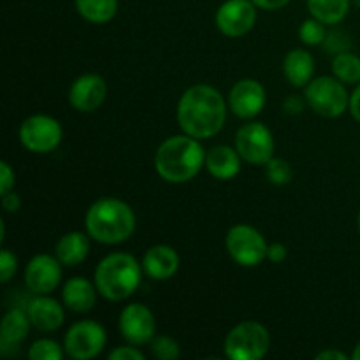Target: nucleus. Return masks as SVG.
<instances>
[{
  "label": "nucleus",
  "instance_id": "6e6552de",
  "mask_svg": "<svg viewBox=\"0 0 360 360\" xmlns=\"http://www.w3.org/2000/svg\"><path fill=\"white\" fill-rule=\"evenodd\" d=\"M108 334L105 329L97 322L83 320L67 330L63 340V350L69 357L76 360L95 359L105 347Z\"/></svg>",
  "mask_w": 360,
  "mask_h": 360
},
{
  "label": "nucleus",
  "instance_id": "c9c22d12",
  "mask_svg": "<svg viewBox=\"0 0 360 360\" xmlns=\"http://www.w3.org/2000/svg\"><path fill=\"white\" fill-rule=\"evenodd\" d=\"M252 2L255 4L257 7H260V9L276 11V9H281V7L287 6L290 0H252Z\"/></svg>",
  "mask_w": 360,
  "mask_h": 360
},
{
  "label": "nucleus",
  "instance_id": "9b49d317",
  "mask_svg": "<svg viewBox=\"0 0 360 360\" xmlns=\"http://www.w3.org/2000/svg\"><path fill=\"white\" fill-rule=\"evenodd\" d=\"M252 0H227L217 11V27L227 37H243L257 21V9Z\"/></svg>",
  "mask_w": 360,
  "mask_h": 360
},
{
  "label": "nucleus",
  "instance_id": "ea45409f",
  "mask_svg": "<svg viewBox=\"0 0 360 360\" xmlns=\"http://www.w3.org/2000/svg\"><path fill=\"white\" fill-rule=\"evenodd\" d=\"M354 2H355V6L360 7V0H354Z\"/></svg>",
  "mask_w": 360,
  "mask_h": 360
},
{
  "label": "nucleus",
  "instance_id": "cd10ccee",
  "mask_svg": "<svg viewBox=\"0 0 360 360\" xmlns=\"http://www.w3.org/2000/svg\"><path fill=\"white\" fill-rule=\"evenodd\" d=\"M299 37H301V41L304 42V44L319 46L322 44V42H326V27H323L322 21H319L316 18L306 20L304 23L301 25V28H299Z\"/></svg>",
  "mask_w": 360,
  "mask_h": 360
},
{
  "label": "nucleus",
  "instance_id": "bb28decb",
  "mask_svg": "<svg viewBox=\"0 0 360 360\" xmlns=\"http://www.w3.org/2000/svg\"><path fill=\"white\" fill-rule=\"evenodd\" d=\"M62 347L53 340H39L28 350V357L32 360H62Z\"/></svg>",
  "mask_w": 360,
  "mask_h": 360
},
{
  "label": "nucleus",
  "instance_id": "c756f323",
  "mask_svg": "<svg viewBox=\"0 0 360 360\" xmlns=\"http://www.w3.org/2000/svg\"><path fill=\"white\" fill-rule=\"evenodd\" d=\"M16 255H14L13 252H9V250H2V253H0V281H2V283H7V281L16 274Z\"/></svg>",
  "mask_w": 360,
  "mask_h": 360
},
{
  "label": "nucleus",
  "instance_id": "7c9ffc66",
  "mask_svg": "<svg viewBox=\"0 0 360 360\" xmlns=\"http://www.w3.org/2000/svg\"><path fill=\"white\" fill-rule=\"evenodd\" d=\"M14 171L11 169V165L7 162H0V195L11 192V188L14 186Z\"/></svg>",
  "mask_w": 360,
  "mask_h": 360
},
{
  "label": "nucleus",
  "instance_id": "a211bd4d",
  "mask_svg": "<svg viewBox=\"0 0 360 360\" xmlns=\"http://www.w3.org/2000/svg\"><path fill=\"white\" fill-rule=\"evenodd\" d=\"M97 287L84 278H70L62 292L63 304L74 313H88L97 301Z\"/></svg>",
  "mask_w": 360,
  "mask_h": 360
},
{
  "label": "nucleus",
  "instance_id": "a878e982",
  "mask_svg": "<svg viewBox=\"0 0 360 360\" xmlns=\"http://www.w3.org/2000/svg\"><path fill=\"white\" fill-rule=\"evenodd\" d=\"M266 176L273 185H288L294 178V171L285 158L273 157L266 164Z\"/></svg>",
  "mask_w": 360,
  "mask_h": 360
},
{
  "label": "nucleus",
  "instance_id": "6ab92c4d",
  "mask_svg": "<svg viewBox=\"0 0 360 360\" xmlns=\"http://www.w3.org/2000/svg\"><path fill=\"white\" fill-rule=\"evenodd\" d=\"M206 169L213 178L227 181L238 176L241 169V155L236 148L214 146L206 155Z\"/></svg>",
  "mask_w": 360,
  "mask_h": 360
},
{
  "label": "nucleus",
  "instance_id": "4be33fe9",
  "mask_svg": "<svg viewBox=\"0 0 360 360\" xmlns=\"http://www.w3.org/2000/svg\"><path fill=\"white\" fill-rule=\"evenodd\" d=\"M30 323L28 313L21 311V309H11L4 316L2 327H0V343H2V347H18L28 336Z\"/></svg>",
  "mask_w": 360,
  "mask_h": 360
},
{
  "label": "nucleus",
  "instance_id": "f3484780",
  "mask_svg": "<svg viewBox=\"0 0 360 360\" xmlns=\"http://www.w3.org/2000/svg\"><path fill=\"white\" fill-rule=\"evenodd\" d=\"M28 319L37 330L53 333L62 327L65 315H63V308L55 299L41 295L28 304Z\"/></svg>",
  "mask_w": 360,
  "mask_h": 360
},
{
  "label": "nucleus",
  "instance_id": "0eeeda50",
  "mask_svg": "<svg viewBox=\"0 0 360 360\" xmlns=\"http://www.w3.org/2000/svg\"><path fill=\"white\" fill-rule=\"evenodd\" d=\"M225 246L232 260L243 267L260 266L269 250L264 236L252 225H234L225 238Z\"/></svg>",
  "mask_w": 360,
  "mask_h": 360
},
{
  "label": "nucleus",
  "instance_id": "7ed1b4c3",
  "mask_svg": "<svg viewBox=\"0 0 360 360\" xmlns=\"http://www.w3.org/2000/svg\"><path fill=\"white\" fill-rule=\"evenodd\" d=\"M86 231L90 238L104 245L127 241L136 231V214L132 207L120 199H98L86 213Z\"/></svg>",
  "mask_w": 360,
  "mask_h": 360
},
{
  "label": "nucleus",
  "instance_id": "1a4fd4ad",
  "mask_svg": "<svg viewBox=\"0 0 360 360\" xmlns=\"http://www.w3.org/2000/svg\"><path fill=\"white\" fill-rule=\"evenodd\" d=\"M63 130L58 120L46 115H34L20 127V141L32 153H49L62 143Z\"/></svg>",
  "mask_w": 360,
  "mask_h": 360
},
{
  "label": "nucleus",
  "instance_id": "423d86ee",
  "mask_svg": "<svg viewBox=\"0 0 360 360\" xmlns=\"http://www.w3.org/2000/svg\"><path fill=\"white\" fill-rule=\"evenodd\" d=\"M304 94L309 108L323 118L341 116L350 105V95L336 76H322L309 81Z\"/></svg>",
  "mask_w": 360,
  "mask_h": 360
},
{
  "label": "nucleus",
  "instance_id": "f257e3e1",
  "mask_svg": "<svg viewBox=\"0 0 360 360\" xmlns=\"http://www.w3.org/2000/svg\"><path fill=\"white\" fill-rule=\"evenodd\" d=\"M227 118L225 101L217 88L195 84L178 102V123L186 136L195 139L213 137L224 129Z\"/></svg>",
  "mask_w": 360,
  "mask_h": 360
},
{
  "label": "nucleus",
  "instance_id": "2f4dec72",
  "mask_svg": "<svg viewBox=\"0 0 360 360\" xmlns=\"http://www.w3.org/2000/svg\"><path fill=\"white\" fill-rule=\"evenodd\" d=\"M143 352L136 350L132 347H118L109 354V360H144Z\"/></svg>",
  "mask_w": 360,
  "mask_h": 360
},
{
  "label": "nucleus",
  "instance_id": "f8f14e48",
  "mask_svg": "<svg viewBox=\"0 0 360 360\" xmlns=\"http://www.w3.org/2000/svg\"><path fill=\"white\" fill-rule=\"evenodd\" d=\"M62 266L56 257L46 253L35 255L25 269V285L37 295L51 294L62 280Z\"/></svg>",
  "mask_w": 360,
  "mask_h": 360
},
{
  "label": "nucleus",
  "instance_id": "aec40b11",
  "mask_svg": "<svg viewBox=\"0 0 360 360\" xmlns=\"http://www.w3.org/2000/svg\"><path fill=\"white\" fill-rule=\"evenodd\" d=\"M283 72L288 83L295 88L308 86L315 72V60L304 49H292L283 60Z\"/></svg>",
  "mask_w": 360,
  "mask_h": 360
},
{
  "label": "nucleus",
  "instance_id": "412c9836",
  "mask_svg": "<svg viewBox=\"0 0 360 360\" xmlns=\"http://www.w3.org/2000/svg\"><path fill=\"white\" fill-rule=\"evenodd\" d=\"M90 252V239L83 232H69L56 243V259L63 266H77L83 262Z\"/></svg>",
  "mask_w": 360,
  "mask_h": 360
},
{
  "label": "nucleus",
  "instance_id": "a19ab883",
  "mask_svg": "<svg viewBox=\"0 0 360 360\" xmlns=\"http://www.w3.org/2000/svg\"><path fill=\"white\" fill-rule=\"evenodd\" d=\"M359 232H360V213H359Z\"/></svg>",
  "mask_w": 360,
  "mask_h": 360
},
{
  "label": "nucleus",
  "instance_id": "4c0bfd02",
  "mask_svg": "<svg viewBox=\"0 0 360 360\" xmlns=\"http://www.w3.org/2000/svg\"><path fill=\"white\" fill-rule=\"evenodd\" d=\"M315 359L316 360H348V355L340 350H326V352H320Z\"/></svg>",
  "mask_w": 360,
  "mask_h": 360
},
{
  "label": "nucleus",
  "instance_id": "473e14b6",
  "mask_svg": "<svg viewBox=\"0 0 360 360\" xmlns=\"http://www.w3.org/2000/svg\"><path fill=\"white\" fill-rule=\"evenodd\" d=\"M287 248H285V245H281V243H273V245H269V250H267V259L271 260L273 264H281L285 259H287Z\"/></svg>",
  "mask_w": 360,
  "mask_h": 360
},
{
  "label": "nucleus",
  "instance_id": "9d476101",
  "mask_svg": "<svg viewBox=\"0 0 360 360\" xmlns=\"http://www.w3.org/2000/svg\"><path fill=\"white\" fill-rule=\"evenodd\" d=\"M236 150L248 164L266 165L274 155L273 134L264 123H246L236 134Z\"/></svg>",
  "mask_w": 360,
  "mask_h": 360
},
{
  "label": "nucleus",
  "instance_id": "b1692460",
  "mask_svg": "<svg viewBox=\"0 0 360 360\" xmlns=\"http://www.w3.org/2000/svg\"><path fill=\"white\" fill-rule=\"evenodd\" d=\"M76 9L90 23L102 25L116 16L118 0H76Z\"/></svg>",
  "mask_w": 360,
  "mask_h": 360
},
{
  "label": "nucleus",
  "instance_id": "4468645a",
  "mask_svg": "<svg viewBox=\"0 0 360 360\" xmlns=\"http://www.w3.org/2000/svg\"><path fill=\"white\" fill-rule=\"evenodd\" d=\"M108 84L98 74H83L77 77L69 90V102L76 111L94 112L104 104Z\"/></svg>",
  "mask_w": 360,
  "mask_h": 360
},
{
  "label": "nucleus",
  "instance_id": "72a5a7b5",
  "mask_svg": "<svg viewBox=\"0 0 360 360\" xmlns=\"http://www.w3.org/2000/svg\"><path fill=\"white\" fill-rule=\"evenodd\" d=\"M2 206H4V210L9 211V213H14V211L20 210V206H21L20 195H18V193H14V192L4 193V195H2Z\"/></svg>",
  "mask_w": 360,
  "mask_h": 360
},
{
  "label": "nucleus",
  "instance_id": "c85d7f7f",
  "mask_svg": "<svg viewBox=\"0 0 360 360\" xmlns=\"http://www.w3.org/2000/svg\"><path fill=\"white\" fill-rule=\"evenodd\" d=\"M151 354L160 360H176L181 354L178 341L169 336H157L151 340Z\"/></svg>",
  "mask_w": 360,
  "mask_h": 360
},
{
  "label": "nucleus",
  "instance_id": "393cba45",
  "mask_svg": "<svg viewBox=\"0 0 360 360\" xmlns=\"http://www.w3.org/2000/svg\"><path fill=\"white\" fill-rule=\"evenodd\" d=\"M333 74L341 83H360V58L354 53H338L333 60Z\"/></svg>",
  "mask_w": 360,
  "mask_h": 360
},
{
  "label": "nucleus",
  "instance_id": "e433bc0d",
  "mask_svg": "<svg viewBox=\"0 0 360 360\" xmlns=\"http://www.w3.org/2000/svg\"><path fill=\"white\" fill-rule=\"evenodd\" d=\"M348 109H350L352 116H354V118L360 123V84L357 88H355L354 94H352L350 105H348Z\"/></svg>",
  "mask_w": 360,
  "mask_h": 360
},
{
  "label": "nucleus",
  "instance_id": "f03ea898",
  "mask_svg": "<svg viewBox=\"0 0 360 360\" xmlns=\"http://www.w3.org/2000/svg\"><path fill=\"white\" fill-rule=\"evenodd\" d=\"M206 165V153L199 139L174 136L165 139L155 153V169L164 181L186 183Z\"/></svg>",
  "mask_w": 360,
  "mask_h": 360
},
{
  "label": "nucleus",
  "instance_id": "ddd939ff",
  "mask_svg": "<svg viewBox=\"0 0 360 360\" xmlns=\"http://www.w3.org/2000/svg\"><path fill=\"white\" fill-rule=\"evenodd\" d=\"M155 316L150 308L134 302L123 308L120 315V333L129 343L146 345L155 338Z\"/></svg>",
  "mask_w": 360,
  "mask_h": 360
},
{
  "label": "nucleus",
  "instance_id": "dca6fc26",
  "mask_svg": "<svg viewBox=\"0 0 360 360\" xmlns=\"http://www.w3.org/2000/svg\"><path fill=\"white\" fill-rule=\"evenodd\" d=\"M143 269L151 280L164 281L174 276L179 269V255L167 245L151 246L143 259Z\"/></svg>",
  "mask_w": 360,
  "mask_h": 360
},
{
  "label": "nucleus",
  "instance_id": "f704fd0d",
  "mask_svg": "<svg viewBox=\"0 0 360 360\" xmlns=\"http://www.w3.org/2000/svg\"><path fill=\"white\" fill-rule=\"evenodd\" d=\"M283 109L288 115H299V112H302V109H304V102H302V98L299 97V95H292V97H288L287 101H285Z\"/></svg>",
  "mask_w": 360,
  "mask_h": 360
},
{
  "label": "nucleus",
  "instance_id": "39448f33",
  "mask_svg": "<svg viewBox=\"0 0 360 360\" xmlns=\"http://www.w3.org/2000/svg\"><path fill=\"white\" fill-rule=\"evenodd\" d=\"M271 338L259 322H243L227 334L225 355L232 360H260L269 352Z\"/></svg>",
  "mask_w": 360,
  "mask_h": 360
},
{
  "label": "nucleus",
  "instance_id": "20e7f679",
  "mask_svg": "<svg viewBox=\"0 0 360 360\" xmlns=\"http://www.w3.org/2000/svg\"><path fill=\"white\" fill-rule=\"evenodd\" d=\"M141 285V266L129 253H111L95 269V287L108 301H125Z\"/></svg>",
  "mask_w": 360,
  "mask_h": 360
},
{
  "label": "nucleus",
  "instance_id": "58836bf2",
  "mask_svg": "<svg viewBox=\"0 0 360 360\" xmlns=\"http://www.w3.org/2000/svg\"><path fill=\"white\" fill-rule=\"evenodd\" d=\"M354 360H360V341H359L357 347H355V352H354Z\"/></svg>",
  "mask_w": 360,
  "mask_h": 360
},
{
  "label": "nucleus",
  "instance_id": "5701e85b",
  "mask_svg": "<svg viewBox=\"0 0 360 360\" xmlns=\"http://www.w3.org/2000/svg\"><path fill=\"white\" fill-rule=\"evenodd\" d=\"M308 9L323 25H336L350 11V0H308Z\"/></svg>",
  "mask_w": 360,
  "mask_h": 360
},
{
  "label": "nucleus",
  "instance_id": "2eb2a0df",
  "mask_svg": "<svg viewBox=\"0 0 360 360\" xmlns=\"http://www.w3.org/2000/svg\"><path fill=\"white\" fill-rule=\"evenodd\" d=\"M266 105V90L257 79H241L229 94V108L243 120L255 118Z\"/></svg>",
  "mask_w": 360,
  "mask_h": 360
}]
</instances>
